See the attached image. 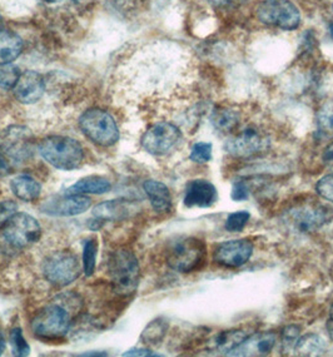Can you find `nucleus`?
Instances as JSON below:
<instances>
[{"label":"nucleus","instance_id":"nucleus-1","mask_svg":"<svg viewBox=\"0 0 333 357\" xmlns=\"http://www.w3.org/2000/svg\"><path fill=\"white\" fill-rule=\"evenodd\" d=\"M206 259V243L196 237H178L166 247V264L174 271L182 273L197 271L203 267Z\"/></svg>","mask_w":333,"mask_h":357},{"label":"nucleus","instance_id":"nucleus-2","mask_svg":"<svg viewBox=\"0 0 333 357\" xmlns=\"http://www.w3.org/2000/svg\"><path fill=\"white\" fill-rule=\"evenodd\" d=\"M39 153L50 166L62 171H73L84 160V151L75 138L52 136L44 138L39 144Z\"/></svg>","mask_w":333,"mask_h":357},{"label":"nucleus","instance_id":"nucleus-3","mask_svg":"<svg viewBox=\"0 0 333 357\" xmlns=\"http://www.w3.org/2000/svg\"><path fill=\"white\" fill-rule=\"evenodd\" d=\"M139 264L130 250H118L109 259V278L111 286L119 295H130L139 284Z\"/></svg>","mask_w":333,"mask_h":357},{"label":"nucleus","instance_id":"nucleus-4","mask_svg":"<svg viewBox=\"0 0 333 357\" xmlns=\"http://www.w3.org/2000/svg\"><path fill=\"white\" fill-rule=\"evenodd\" d=\"M83 135L100 147H111L119 141V130L114 118L108 112L93 108L79 118Z\"/></svg>","mask_w":333,"mask_h":357},{"label":"nucleus","instance_id":"nucleus-5","mask_svg":"<svg viewBox=\"0 0 333 357\" xmlns=\"http://www.w3.org/2000/svg\"><path fill=\"white\" fill-rule=\"evenodd\" d=\"M70 326V311L63 303H52L42 308L31 321V331L42 340L64 337Z\"/></svg>","mask_w":333,"mask_h":357},{"label":"nucleus","instance_id":"nucleus-6","mask_svg":"<svg viewBox=\"0 0 333 357\" xmlns=\"http://www.w3.org/2000/svg\"><path fill=\"white\" fill-rule=\"evenodd\" d=\"M256 17L262 24L281 31H295L301 24V13L291 0H263L256 6Z\"/></svg>","mask_w":333,"mask_h":357},{"label":"nucleus","instance_id":"nucleus-7","mask_svg":"<svg viewBox=\"0 0 333 357\" xmlns=\"http://www.w3.org/2000/svg\"><path fill=\"white\" fill-rule=\"evenodd\" d=\"M81 271L79 259L69 251L53 253L43 264L44 278L56 287H65L75 282Z\"/></svg>","mask_w":333,"mask_h":357},{"label":"nucleus","instance_id":"nucleus-8","mask_svg":"<svg viewBox=\"0 0 333 357\" xmlns=\"http://www.w3.org/2000/svg\"><path fill=\"white\" fill-rule=\"evenodd\" d=\"M331 208L318 202H306L287 212L286 221L300 234H309L322 227L332 217Z\"/></svg>","mask_w":333,"mask_h":357},{"label":"nucleus","instance_id":"nucleus-9","mask_svg":"<svg viewBox=\"0 0 333 357\" xmlns=\"http://www.w3.org/2000/svg\"><path fill=\"white\" fill-rule=\"evenodd\" d=\"M4 238L10 246L25 248L39 241L42 227L39 222L28 213L15 212L3 228Z\"/></svg>","mask_w":333,"mask_h":357},{"label":"nucleus","instance_id":"nucleus-10","mask_svg":"<svg viewBox=\"0 0 333 357\" xmlns=\"http://www.w3.org/2000/svg\"><path fill=\"white\" fill-rule=\"evenodd\" d=\"M182 132L169 122L155 123L143 135L142 147L153 155H164L178 146Z\"/></svg>","mask_w":333,"mask_h":357},{"label":"nucleus","instance_id":"nucleus-11","mask_svg":"<svg viewBox=\"0 0 333 357\" xmlns=\"http://www.w3.org/2000/svg\"><path fill=\"white\" fill-rule=\"evenodd\" d=\"M0 151L14 163L29 160L34 152V137L31 130L22 126L9 127L0 139Z\"/></svg>","mask_w":333,"mask_h":357},{"label":"nucleus","instance_id":"nucleus-12","mask_svg":"<svg viewBox=\"0 0 333 357\" xmlns=\"http://www.w3.org/2000/svg\"><path fill=\"white\" fill-rule=\"evenodd\" d=\"M268 138L257 127H246L226 142V151L235 158H248L268 147Z\"/></svg>","mask_w":333,"mask_h":357},{"label":"nucleus","instance_id":"nucleus-13","mask_svg":"<svg viewBox=\"0 0 333 357\" xmlns=\"http://www.w3.org/2000/svg\"><path fill=\"white\" fill-rule=\"evenodd\" d=\"M91 207V199L83 195H64L50 197L40 206L45 215L70 217L84 213Z\"/></svg>","mask_w":333,"mask_h":357},{"label":"nucleus","instance_id":"nucleus-14","mask_svg":"<svg viewBox=\"0 0 333 357\" xmlns=\"http://www.w3.org/2000/svg\"><path fill=\"white\" fill-rule=\"evenodd\" d=\"M253 253V245L247 240L223 242L215 251V261L222 267L235 268L247 264Z\"/></svg>","mask_w":333,"mask_h":357},{"label":"nucleus","instance_id":"nucleus-15","mask_svg":"<svg viewBox=\"0 0 333 357\" xmlns=\"http://www.w3.org/2000/svg\"><path fill=\"white\" fill-rule=\"evenodd\" d=\"M14 97L23 105H34L43 97L45 92V82L43 75L34 72L26 70L22 73L17 86H14Z\"/></svg>","mask_w":333,"mask_h":357},{"label":"nucleus","instance_id":"nucleus-16","mask_svg":"<svg viewBox=\"0 0 333 357\" xmlns=\"http://www.w3.org/2000/svg\"><path fill=\"white\" fill-rule=\"evenodd\" d=\"M217 201V190L213 183L206 179H193L185 187V207L193 208H207Z\"/></svg>","mask_w":333,"mask_h":357},{"label":"nucleus","instance_id":"nucleus-17","mask_svg":"<svg viewBox=\"0 0 333 357\" xmlns=\"http://www.w3.org/2000/svg\"><path fill=\"white\" fill-rule=\"evenodd\" d=\"M277 337L273 333H256L247 336L240 345L229 352L231 356H265L273 350Z\"/></svg>","mask_w":333,"mask_h":357},{"label":"nucleus","instance_id":"nucleus-18","mask_svg":"<svg viewBox=\"0 0 333 357\" xmlns=\"http://www.w3.org/2000/svg\"><path fill=\"white\" fill-rule=\"evenodd\" d=\"M136 211L134 204L125 199H111L98 204L93 210V215L100 226L108 221H122L128 218Z\"/></svg>","mask_w":333,"mask_h":357},{"label":"nucleus","instance_id":"nucleus-19","mask_svg":"<svg viewBox=\"0 0 333 357\" xmlns=\"http://www.w3.org/2000/svg\"><path fill=\"white\" fill-rule=\"evenodd\" d=\"M143 188H144L146 195L148 196L152 207L157 212L163 213V212L171 211V208H172V196H171V192L164 183L158 182V181H153V179H148V181L144 182Z\"/></svg>","mask_w":333,"mask_h":357},{"label":"nucleus","instance_id":"nucleus-20","mask_svg":"<svg viewBox=\"0 0 333 357\" xmlns=\"http://www.w3.org/2000/svg\"><path fill=\"white\" fill-rule=\"evenodd\" d=\"M10 188H12L14 196L24 202L36 201L39 198L40 192H42L40 183L26 174H20L15 178H13L10 181Z\"/></svg>","mask_w":333,"mask_h":357},{"label":"nucleus","instance_id":"nucleus-21","mask_svg":"<svg viewBox=\"0 0 333 357\" xmlns=\"http://www.w3.org/2000/svg\"><path fill=\"white\" fill-rule=\"evenodd\" d=\"M23 50V40L17 33L0 31V66L12 64Z\"/></svg>","mask_w":333,"mask_h":357},{"label":"nucleus","instance_id":"nucleus-22","mask_svg":"<svg viewBox=\"0 0 333 357\" xmlns=\"http://www.w3.org/2000/svg\"><path fill=\"white\" fill-rule=\"evenodd\" d=\"M111 182L100 176H89L79 179L68 188L69 195H104L111 191Z\"/></svg>","mask_w":333,"mask_h":357},{"label":"nucleus","instance_id":"nucleus-23","mask_svg":"<svg viewBox=\"0 0 333 357\" xmlns=\"http://www.w3.org/2000/svg\"><path fill=\"white\" fill-rule=\"evenodd\" d=\"M238 123H240V116L237 112L232 109L222 108V109H216L212 113V124L219 132L231 133L237 128Z\"/></svg>","mask_w":333,"mask_h":357},{"label":"nucleus","instance_id":"nucleus-24","mask_svg":"<svg viewBox=\"0 0 333 357\" xmlns=\"http://www.w3.org/2000/svg\"><path fill=\"white\" fill-rule=\"evenodd\" d=\"M166 331L168 322L164 319H157L144 328L141 339L146 345H158L164 339Z\"/></svg>","mask_w":333,"mask_h":357},{"label":"nucleus","instance_id":"nucleus-25","mask_svg":"<svg viewBox=\"0 0 333 357\" xmlns=\"http://www.w3.org/2000/svg\"><path fill=\"white\" fill-rule=\"evenodd\" d=\"M247 337L246 333L243 331H226L221 333L215 339V347L219 351L229 354L233 349L241 344L243 340Z\"/></svg>","mask_w":333,"mask_h":357},{"label":"nucleus","instance_id":"nucleus-26","mask_svg":"<svg viewBox=\"0 0 333 357\" xmlns=\"http://www.w3.org/2000/svg\"><path fill=\"white\" fill-rule=\"evenodd\" d=\"M317 127L322 136L333 137V100H328L322 105L317 114Z\"/></svg>","mask_w":333,"mask_h":357},{"label":"nucleus","instance_id":"nucleus-27","mask_svg":"<svg viewBox=\"0 0 333 357\" xmlns=\"http://www.w3.org/2000/svg\"><path fill=\"white\" fill-rule=\"evenodd\" d=\"M99 243L97 238H89L86 241L83 247V270L86 276H92L95 270L97 255H98Z\"/></svg>","mask_w":333,"mask_h":357},{"label":"nucleus","instance_id":"nucleus-28","mask_svg":"<svg viewBox=\"0 0 333 357\" xmlns=\"http://www.w3.org/2000/svg\"><path fill=\"white\" fill-rule=\"evenodd\" d=\"M296 350L303 355H313L317 352H322V350H325L323 340L317 335H306L297 342Z\"/></svg>","mask_w":333,"mask_h":357},{"label":"nucleus","instance_id":"nucleus-29","mask_svg":"<svg viewBox=\"0 0 333 357\" xmlns=\"http://www.w3.org/2000/svg\"><path fill=\"white\" fill-rule=\"evenodd\" d=\"M20 70L13 64H4L0 66V86L3 89H14V86H17L19 78H20Z\"/></svg>","mask_w":333,"mask_h":357},{"label":"nucleus","instance_id":"nucleus-30","mask_svg":"<svg viewBox=\"0 0 333 357\" xmlns=\"http://www.w3.org/2000/svg\"><path fill=\"white\" fill-rule=\"evenodd\" d=\"M10 345L15 356L24 357L31 354V346L25 341L20 328H14L10 333Z\"/></svg>","mask_w":333,"mask_h":357},{"label":"nucleus","instance_id":"nucleus-31","mask_svg":"<svg viewBox=\"0 0 333 357\" xmlns=\"http://www.w3.org/2000/svg\"><path fill=\"white\" fill-rule=\"evenodd\" d=\"M251 215L247 211H238L235 213H231L226 221V229L229 232H241L243 228L246 227Z\"/></svg>","mask_w":333,"mask_h":357},{"label":"nucleus","instance_id":"nucleus-32","mask_svg":"<svg viewBox=\"0 0 333 357\" xmlns=\"http://www.w3.org/2000/svg\"><path fill=\"white\" fill-rule=\"evenodd\" d=\"M189 158L196 163H206L212 160V144L207 142H198L192 147Z\"/></svg>","mask_w":333,"mask_h":357},{"label":"nucleus","instance_id":"nucleus-33","mask_svg":"<svg viewBox=\"0 0 333 357\" xmlns=\"http://www.w3.org/2000/svg\"><path fill=\"white\" fill-rule=\"evenodd\" d=\"M316 191L322 198L327 199L330 202H333V173H330L327 176L322 177L317 182Z\"/></svg>","mask_w":333,"mask_h":357},{"label":"nucleus","instance_id":"nucleus-34","mask_svg":"<svg viewBox=\"0 0 333 357\" xmlns=\"http://www.w3.org/2000/svg\"><path fill=\"white\" fill-rule=\"evenodd\" d=\"M17 208H18V206L13 201L0 202V229L4 228L6 222L9 221L10 217L17 212Z\"/></svg>","mask_w":333,"mask_h":357},{"label":"nucleus","instance_id":"nucleus-35","mask_svg":"<svg viewBox=\"0 0 333 357\" xmlns=\"http://www.w3.org/2000/svg\"><path fill=\"white\" fill-rule=\"evenodd\" d=\"M232 199L237 201V202H241V201H246L248 196H249V191H248V187L246 185L245 182H235L232 188Z\"/></svg>","mask_w":333,"mask_h":357},{"label":"nucleus","instance_id":"nucleus-36","mask_svg":"<svg viewBox=\"0 0 333 357\" xmlns=\"http://www.w3.org/2000/svg\"><path fill=\"white\" fill-rule=\"evenodd\" d=\"M206 1L218 9H227V8L242 6V4L247 3L248 0H206Z\"/></svg>","mask_w":333,"mask_h":357},{"label":"nucleus","instance_id":"nucleus-37","mask_svg":"<svg viewBox=\"0 0 333 357\" xmlns=\"http://www.w3.org/2000/svg\"><path fill=\"white\" fill-rule=\"evenodd\" d=\"M15 163L0 151V177H6L14 171Z\"/></svg>","mask_w":333,"mask_h":357},{"label":"nucleus","instance_id":"nucleus-38","mask_svg":"<svg viewBox=\"0 0 333 357\" xmlns=\"http://www.w3.org/2000/svg\"><path fill=\"white\" fill-rule=\"evenodd\" d=\"M322 162L325 166L333 168V142L330 143L327 147L323 149V153H322Z\"/></svg>","mask_w":333,"mask_h":357},{"label":"nucleus","instance_id":"nucleus-39","mask_svg":"<svg viewBox=\"0 0 333 357\" xmlns=\"http://www.w3.org/2000/svg\"><path fill=\"white\" fill-rule=\"evenodd\" d=\"M124 356H161V355L155 354V352L147 350V349H133V350L125 352Z\"/></svg>","mask_w":333,"mask_h":357},{"label":"nucleus","instance_id":"nucleus-40","mask_svg":"<svg viewBox=\"0 0 333 357\" xmlns=\"http://www.w3.org/2000/svg\"><path fill=\"white\" fill-rule=\"evenodd\" d=\"M298 333H300V328L297 326H290L286 328V331H284V340L287 341V342H292L293 340L297 339V336H298Z\"/></svg>","mask_w":333,"mask_h":357},{"label":"nucleus","instance_id":"nucleus-41","mask_svg":"<svg viewBox=\"0 0 333 357\" xmlns=\"http://www.w3.org/2000/svg\"><path fill=\"white\" fill-rule=\"evenodd\" d=\"M327 331L333 337V303L331 310H330V314H328Z\"/></svg>","mask_w":333,"mask_h":357},{"label":"nucleus","instance_id":"nucleus-42","mask_svg":"<svg viewBox=\"0 0 333 357\" xmlns=\"http://www.w3.org/2000/svg\"><path fill=\"white\" fill-rule=\"evenodd\" d=\"M4 350H6V340H4V336L0 333V355L4 352Z\"/></svg>","mask_w":333,"mask_h":357},{"label":"nucleus","instance_id":"nucleus-43","mask_svg":"<svg viewBox=\"0 0 333 357\" xmlns=\"http://www.w3.org/2000/svg\"><path fill=\"white\" fill-rule=\"evenodd\" d=\"M107 354H100V352H95V354H93V352H86V354H82L81 356H105Z\"/></svg>","mask_w":333,"mask_h":357},{"label":"nucleus","instance_id":"nucleus-44","mask_svg":"<svg viewBox=\"0 0 333 357\" xmlns=\"http://www.w3.org/2000/svg\"><path fill=\"white\" fill-rule=\"evenodd\" d=\"M44 3H48V4H54V3H58V1H62V0H42Z\"/></svg>","mask_w":333,"mask_h":357},{"label":"nucleus","instance_id":"nucleus-45","mask_svg":"<svg viewBox=\"0 0 333 357\" xmlns=\"http://www.w3.org/2000/svg\"><path fill=\"white\" fill-rule=\"evenodd\" d=\"M330 31H331V36L333 38V24H331V26H330Z\"/></svg>","mask_w":333,"mask_h":357},{"label":"nucleus","instance_id":"nucleus-46","mask_svg":"<svg viewBox=\"0 0 333 357\" xmlns=\"http://www.w3.org/2000/svg\"><path fill=\"white\" fill-rule=\"evenodd\" d=\"M3 24V18H1V15H0V26Z\"/></svg>","mask_w":333,"mask_h":357},{"label":"nucleus","instance_id":"nucleus-47","mask_svg":"<svg viewBox=\"0 0 333 357\" xmlns=\"http://www.w3.org/2000/svg\"><path fill=\"white\" fill-rule=\"evenodd\" d=\"M332 12H333V6H332Z\"/></svg>","mask_w":333,"mask_h":357}]
</instances>
